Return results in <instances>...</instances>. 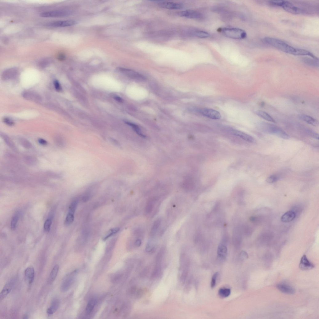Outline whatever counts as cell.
<instances>
[{"instance_id": "cell-1", "label": "cell", "mask_w": 319, "mask_h": 319, "mask_svg": "<svg viewBox=\"0 0 319 319\" xmlns=\"http://www.w3.org/2000/svg\"><path fill=\"white\" fill-rule=\"evenodd\" d=\"M264 41L266 44L271 46L281 51L295 56H308V51L303 49L294 48L284 41L275 38L266 37L264 38Z\"/></svg>"}, {"instance_id": "cell-2", "label": "cell", "mask_w": 319, "mask_h": 319, "mask_svg": "<svg viewBox=\"0 0 319 319\" xmlns=\"http://www.w3.org/2000/svg\"><path fill=\"white\" fill-rule=\"evenodd\" d=\"M258 129L264 133L273 134L285 139L289 138V136L280 128L265 122H261L258 125Z\"/></svg>"}, {"instance_id": "cell-3", "label": "cell", "mask_w": 319, "mask_h": 319, "mask_svg": "<svg viewBox=\"0 0 319 319\" xmlns=\"http://www.w3.org/2000/svg\"><path fill=\"white\" fill-rule=\"evenodd\" d=\"M269 3L273 6L281 7L287 12L293 14L306 13L305 10L287 1H271L269 2Z\"/></svg>"}, {"instance_id": "cell-4", "label": "cell", "mask_w": 319, "mask_h": 319, "mask_svg": "<svg viewBox=\"0 0 319 319\" xmlns=\"http://www.w3.org/2000/svg\"><path fill=\"white\" fill-rule=\"evenodd\" d=\"M218 30L225 37L233 39H244L247 36L246 32L239 28H220Z\"/></svg>"}, {"instance_id": "cell-5", "label": "cell", "mask_w": 319, "mask_h": 319, "mask_svg": "<svg viewBox=\"0 0 319 319\" xmlns=\"http://www.w3.org/2000/svg\"><path fill=\"white\" fill-rule=\"evenodd\" d=\"M184 33L189 37L205 38L209 37L210 35L208 32L196 29L189 28L184 30Z\"/></svg>"}, {"instance_id": "cell-6", "label": "cell", "mask_w": 319, "mask_h": 319, "mask_svg": "<svg viewBox=\"0 0 319 319\" xmlns=\"http://www.w3.org/2000/svg\"><path fill=\"white\" fill-rule=\"evenodd\" d=\"M77 273L76 271H73L64 278L61 287L62 291L66 292L70 289L74 280Z\"/></svg>"}, {"instance_id": "cell-7", "label": "cell", "mask_w": 319, "mask_h": 319, "mask_svg": "<svg viewBox=\"0 0 319 319\" xmlns=\"http://www.w3.org/2000/svg\"><path fill=\"white\" fill-rule=\"evenodd\" d=\"M179 15L182 17L197 20L203 19L204 18V15L201 13L191 10L181 11L179 12Z\"/></svg>"}, {"instance_id": "cell-8", "label": "cell", "mask_w": 319, "mask_h": 319, "mask_svg": "<svg viewBox=\"0 0 319 319\" xmlns=\"http://www.w3.org/2000/svg\"><path fill=\"white\" fill-rule=\"evenodd\" d=\"M77 23V22L75 20H69L50 22L46 23V26L53 27H63L74 25Z\"/></svg>"}, {"instance_id": "cell-9", "label": "cell", "mask_w": 319, "mask_h": 319, "mask_svg": "<svg viewBox=\"0 0 319 319\" xmlns=\"http://www.w3.org/2000/svg\"><path fill=\"white\" fill-rule=\"evenodd\" d=\"M70 12L66 10H57L43 12L40 14L44 18H56L65 16L69 15Z\"/></svg>"}, {"instance_id": "cell-10", "label": "cell", "mask_w": 319, "mask_h": 319, "mask_svg": "<svg viewBox=\"0 0 319 319\" xmlns=\"http://www.w3.org/2000/svg\"><path fill=\"white\" fill-rule=\"evenodd\" d=\"M199 112L203 116L213 119H219L221 118V115L218 111L208 108L200 109Z\"/></svg>"}, {"instance_id": "cell-11", "label": "cell", "mask_w": 319, "mask_h": 319, "mask_svg": "<svg viewBox=\"0 0 319 319\" xmlns=\"http://www.w3.org/2000/svg\"><path fill=\"white\" fill-rule=\"evenodd\" d=\"M156 2L159 7L164 9L177 10L181 9L183 7L182 5L177 3L163 1H158Z\"/></svg>"}, {"instance_id": "cell-12", "label": "cell", "mask_w": 319, "mask_h": 319, "mask_svg": "<svg viewBox=\"0 0 319 319\" xmlns=\"http://www.w3.org/2000/svg\"><path fill=\"white\" fill-rule=\"evenodd\" d=\"M119 70L122 72L125 73V74L134 79L140 81H145L146 80V78L144 76L135 71L122 68H119Z\"/></svg>"}, {"instance_id": "cell-13", "label": "cell", "mask_w": 319, "mask_h": 319, "mask_svg": "<svg viewBox=\"0 0 319 319\" xmlns=\"http://www.w3.org/2000/svg\"><path fill=\"white\" fill-rule=\"evenodd\" d=\"M313 264L310 261L305 255L302 257L299 264L300 269L303 271L309 270L314 267Z\"/></svg>"}, {"instance_id": "cell-14", "label": "cell", "mask_w": 319, "mask_h": 319, "mask_svg": "<svg viewBox=\"0 0 319 319\" xmlns=\"http://www.w3.org/2000/svg\"><path fill=\"white\" fill-rule=\"evenodd\" d=\"M22 96L28 100L35 102H39L42 101L40 96L37 93L32 91H25L22 93Z\"/></svg>"}, {"instance_id": "cell-15", "label": "cell", "mask_w": 319, "mask_h": 319, "mask_svg": "<svg viewBox=\"0 0 319 319\" xmlns=\"http://www.w3.org/2000/svg\"><path fill=\"white\" fill-rule=\"evenodd\" d=\"M277 288L280 291L284 293L292 294L296 292V289L291 285L285 283H281L276 285Z\"/></svg>"}, {"instance_id": "cell-16", "label": "cell", "mask_w": 319, "mask_h": 319, "mask_svg": "<svg viewBox=\"0 0 319 319\" xmlns=\"http://www.w3.org/2000/svg\"><path fill=\"white\" fill-rule=\"evenodd\" d=\"M230 131L233 135L249 142L254 143L256 142L255 139L253 137L248 134L235 130L231 129Z\"/></svg>"}, {"instance_id": "cell-17", "label": "cell", "mask_w": 319, "mask_h": 319, "mask_svg": "<svg viewBox=\"0 0 319 319\" xmlns=\"http://www.w3.org/2000/svg\"><path fill=\"white\" fill-rule=\"evenodd\" d=\"M18 71L15 68H12L5 70L2 73V79L7 81L14 78L17 75Z\"/></svg>"}, {"instance_id": "cell-18", "label": "cell", "mask_w": 319, "mask_h": 319, "mask_svg": "<svg viewBox=\"0 0 319 319\" xmlns=\"http://www.w3.org/2000/svg\"><path fill=\"white\" fill-rule=\"evenodd\" d=\"M14 285V281L11 279L8 281L5 285L0 294V300H3L8 296L11 291Z\"/></svg>"}, {"instance_id": "cell-19", "label": "cell", "mask_w": 319, "mask_h": 319, "mask_svg": "<svg viewBox=\"0 0 319 319\" xmlns=\"http://www.w3.org/2000/svg\"><path fill=\"white\" fill-rule=\"evenodd\" d=\"M35 277V271L33 266L27 268L24 272V277L26 281L29 284H32L33 282Z\"/></svg>"}, {"instance_id": "cell-20", "label": "cell", "mask_w": 319, "mask_h": 319, "mask_svg": "<svg viewBox=\"0 0 319 319\" xmlns=\"http://www.w3.org/2000/svg\"><path fill=\"white\" fill-rule=\"evenodd\" d=\"M227 248L224 244H220L218 247L217 251V257L218 259L221 261L225 260L227 256Z\"/></svg>"}, {"instance_id": "cell-21", "label": "cell", "mask_w": 319, "mask_h": 319, "mask_svg": "<svg viewBox=\"0 0 319 319\" xmlns=\"http://www.w3.org/2000/svg\"><path fill=\"white\" fill-rule=\"evenodd\" d=\"M60 305V301L57 298H55L52 301L51 305L47 310L48 315H51L55 313L58 309Z\"/></svg>"}, {"instance_id": "cell-22", "label": "cell", "mask_w": 319, "mask_h": 319, "mask_svg": "<svg viewBox=\"0 0 319 319\" xmlns=\"http://www.w3.org/2000/svg\"><path fill=\"white\" fill-rule=\"evenodd\" d=\"M296 217L295 212L292 211H288L285 213L281 217V221L284 223L291 222Z\"/></svg>"}, {"instance_id": "cell-23", "label": "cell", "mask_w": 319, "mask_h": 319, "mask_svg": "<svg viewBox=\"0 0 319 319\" xmlns=\"http://www.w3.org/2000/svg\"><path fill=\"white\" fill-rule=\"evenodd\" d=\"M1 136L5 143L10 148L15 152L17 151L18 150L15 144L8 136L3 133H1Z\"/></svg>"}, {"instance_id": "cell-24", "label": "cell", "mask_w": 319, "mask_h": 319, "mask_svg": "<svg viewBox=\"0 0 319 319\" xmlns=\"http://www.w3.org/2000/svg\"><path fill=\"white\" fill-rule=\"evenodd\" d=\"M162 273L161 264H156L151 276V279H154L159 278Z\"/></svg>"}, {"instance_id": "cell-25", "label": "cell", "mask_w": 319, "mask_h": 319, "mask_svg": "<svg viewBox=\"0 0 319 319\" xmlns=\"http://www.w3.org/2000/svg\"><path fill=\"white\" fill-rule=\"evenodd\" d=\"M161 218H158L153 223L150 232V235L152 237H154L157 234L161 226Z\"/></svg>"}, {"instance_id": "cell-26", "label": "cell", "mask_w": 319, "mask_h": 319, "mask_svg": "<svg viewBox=\"0 0 319 319\" xmlns=\"http://www.w3.org/2000/svg\"><path fill=\"white\" fill-rule=\"evenodd\" d=\"M300 118L302 120L311 125L316 126L318 125V121L310 116L302 114L300 116Z\"/></svg>"}, {"instance_id": "cell-27", "label": "cell", "mask_w": 319, "mask_h": 319, "mask_svg": "<svg viewBox=\"0 0 319 319\" xmlns=\"http://www.w3.org/2000/svg\"><path fill=\"white\" fill-rule=\"evenodd\" d=\"M59 269L58 265H55L53 268L48 279L49 283L51 284L54 281L57 276Z\"/></svg>"}, {"instance_id": "cell-28", "label": "cell", "mask_w": 319, "mask_h": 319, "mask_svg": "<svg viewBox=\"0 0 319 319\" xmlns=\"http://www.w3.org/2000/svg\"><path fill=\"white\" fill-rule=\"evenodd\" d=\"M157 200L156 198H150L148 201L146 203L145 211L147 214L150 213L152 212L155 202Z\"/></svg>"}, {"instance_id": "cell-29", "label": "cell", "mask_w": 319, "mask_h": 319, "mask_svg": "<svg viewBox=\"0 0 319 319\" xmlns=\"http://www.w3.org/2000/svg\"><path fill=\"white\" fill-rule=\"evenodd\" d=\"M166 253V248L162 247L157 254L156 257V264H161Z\"/></svg>"}, {"instance_id": "cell-30", "label": "cell", "mask_w": 319, "mask_h": 319, "mask_svg": "<svg viewBox=\"0 0 319 319\" xmlns=\"http://www.w3.org/2000/svg\"><path fill=\"white\" fill-rule=\"evenodd\" d=\"M256 113L259 116L266 121L273 122L274 123L276 122L273 118L265 111L258 110L256 111Z\"/></svg>"}, {"instance_id": "cell-31", "label": "cell", "mask_w": 319, "mask_h": 319, "mask_svg": "<svg viewBox=\"0 0 319 319\" xmlns=\"http://www.w3.org/2000/svg\"><path fill=\"white\" fill-rule=\"evenodd\" d=\"M156 250L155 243L153 241H149L146 245L145 250L146 253L150 254L154 253Z\"/></svg>"}, {"instance_id": "cell-32", "label": "cell", "mask_w": 319, "mask_h": 319, "mask_svg": "<svg viewBox=\"0 0 319 319\" xmlns=\"http://www.w3.org/2000/svg\"><path fill=\"white\" fill-rule=\"evenodd\" d=\"M23 160L26 164L30 165H34L38 163L37 159L34 157L31 156H24Z\"/></svg>"}, {"instance_id": "cell-33", "label": "cell", "mask_w": 319, "mask_h": 319, "mask_svg": "<svg viewBox=\"0 0 319 319\" xmlns=\"http://www.w3.org/2000/svg\"><path fill=\"white\" fill-rule=\"evenodd\" d=\"M97 302V300L95 299H92L89 301L86 308V311L87 314H89L92 312Z\"/></svg>"}, {"instance_id": "cell-34", "label": "cell", "mask_w": 319, "mask_h": 319, "mask_svg": "<svg viewBox=\"0 0 319 319\" xmlns=\"http://www.w3.org/2000/svg\"><path fill=\"white\" fill-rule=\"evenodd\" d=\"M18 140L19 143L23 148L27 149H30L32 148V143L26 139L20 138Z\"/></svg>"}, {"instance_id": "cell-35", "label": "cell", "mask_w": 319, "mask_h": 319, "mask_svg": "<svg viewBox=\"0 0 319 319\" xmlns=\"http://www.w3.org/2000/svg\"><path fill=\"white\" fill-rule=\"evenodd\" d=\"M54 140L56 145L59 148H62L64 147L65 145V140L61 136L59 135H55Z\"/></svg>"}, {"instance_id": "cell-36", "label": "cell", "mask_w": 319, "mask_h": 319, "mask_svg": "<svg viewBox=\"0 0 319 319\" xmlns=\"http://www.w3.org/2000/svg\"><path fill=\"white\" fill-rule=\"evenodd\" d=\"M231 292V290L229 288H221L218 291V294L221 297L225 298L229 296Z\"/></svg>"}, {"instance_id": "cell-37", "label": "cell", "mask_w": 319, "mask_h": 319, "mask_svg": "<svg viewBox=\"0 0 319 319\" xmlns=\"http://www.w3.org/2000/svg\"><path fill=\"white\" fill-rule=\"evenodd\" d=\"M126 122L127 124L131 126L133 128L134 131L139 136L144 138H146V136L142 133L140 129L138 126L130 122Z\"/></svg>"}, {"instance_id": "cell-38", "label": "cell", "mask_w": 319, "mask_h": 319, "mask_svg": "<svg viewBox=\"0 0 319 319\" xmlns=\"http://www.w3.org/2000/svg\"><path fill=\"white\" fill-rule=\"evenodd\" d=\"M119 230L120 229L118 228H113L110 229L104 236L103 238V240L105 241L109 238L117 233Z\"/></svg>"}, {"instance_id": "cell-39", "label": "cell", "mask_w": 319, "mask_h": 319, "mask_svg": "<svg viewBox=\"0 0 319 319\" xmlns=\"http://www.w3.org/2000/svg\"><path fill=\"white\" fill-rule=\"evenodd\" d=\"M74 214L69 213L67 214L65 220V224L66 225L71 224L74 220Z\"/></svg>"}, {"instance_id": "cell-40", "label": "cell", "mask_w": 319, "mask_h": 319, "mask_svg": "<svg viewBox=\"0 0 319 319\" xmlns=\"http://www.w3.org/2000/svg\"><path fill=\"white\" fill-rule=\"evenodd\" d=\"M304 61L307 64L314 67H318V61L314 59H305L304 60Z\"/></svg>"}, {"instance_id": "cell-41", "label": "cell", "mask_w": 319, "mask_h": 319, "mask_svg": "<svg viewBox=\"0 0 319 319\" xmlns=\"http://www.w3.org/2000/svg\"><path fill=\"white\" fill-rule=\"evenodd\" d=\"M150 269V266L146 267L140 273V277L143 278L146 277L149 274Z\"/></svg>"}, {"instance_id": "cell-42", "label": "cell", "mask_w": 319, "mask_h": 319, "mask_svg": "<svg viewBox=\"0 0 319 319\" xmlns=\"http://www.w3.org/2000/svg\"><path fill=\"white\" fill-rule=\"evenodd\" d=\"M279 179V177L275 175H273L269 177L266 180V181L268 183H272L277 181Z\"/></svg>"}, {"instance_id": "cell-43", "label": "cell", "mask_w": 319, "mask_h": 319, "mask_svg": "<svg viewBox=\"0 0 319 319\" xmlns=\"http://www.w3.org/2000/svg\"><path fill=\"white\" fill-rule=\"evenodd\" d=\"M52 224V221L51 219H47L44 225V229L46 232L50 231Z\"/></svg>"}, {"instance_id": "cell-44", "label": "cell", "mask_w": 319, "mask_h": 319, "mask_svg": "<svg viewBox=\"0 0 319 319\" xmlns=\"http://www.w3.org/2000/svg\"><path fill=\"white\" fill-rule=\"evenodd\" d=\"M77 204L78 203L76 201H73L71 203L69 207V213L74 214L76 209Z\"/></svg>"}, {"instance_id": "cell-45", "label": "cell", "mask_w": 319, "mask_h": 319, "mask_svg": "<svg viewBox=\"0 0 319 319\" xmlns=\"http://www.w3.org/2000/svg\"><path fill=\"white\" fill-rule=\"evenodd\" d=\"M145 292V290L142 288L137 289L136 293V297L138 299L141 298L144 296Z\"/></svg>"}, {"instance_id": "cell-46", "label": "cell", "mask_w": 319, "mask_h": 319, "mask_svg": "<svg viewBox=\"0 0 319 319\" xmlns=\"http://www.w3.org/2000/svg\"><path fill=\"white\" fill-rule=\"evenodd\" d=\"M18 220V217L17 216H14L13 217L11 224V227L12 230H14L15 229Z\"/></svg>"}, {"instance_id": "cell-47", "label": "cell", "mask_w": 319, "mask_h": 319, "mask_svg": "<svg viewBox=\"0 0 319 319\" xmlns=\"http://www.w3.org/2000/svg\"><path fill=\"white\" fill-rule=\"evenodd\" d=\"M218 275V273H216L213 276L211 284V286L212 288H213L216 285V279Z\"/></svg>"}, {"instance_id": "cell-48", "label": "cell", "mask_w": 319, "mask_h": 319, "mask_svg": "<svg viewBox=\"0 0 319 319\" xmlns=\"http://www.w3.org/2000/svg\"><path fill=\"white\" fill-rule=\"evenodd\" d=\"M3 121L6 124L10 126H13L14 124L13 121L8 118H4Z\"/></svg>"}, {"instance_id": "cell-49", "label": "cell", "mask_w": 319, "mask_h": 319, "mask_svg": "<svg viewBox=\"0 0 319 319\" xmlns=\"http://www.w3.org/2000/svg\"><path fill=\"white\" fill-rule=\"evenodd\" d=\"M54 86L56 90L58 91H60L61 90V86L59 82L57 80L54 82Z\"/></svg>"}, {"instance_id": "cell-50", "label": "cell", "mask_w": 319, "mask_h": 319, "mask_svg": "<svg viewBox=\"0 0 319 319\" xmlns=\"http://www.w3.org/2000/svg\"><path fill=\"white\" fill-rule=\"evenodd\" d=\"M240 256L242 259H247L249 257L247 253L244 251H242L241 253Z\"/></svg>"}, {"instance_id": "cell-51", "label": "cell", "mask_w": 319, "mask_h": 319, "mask_svg": "<svg viewBox=\"0 0 319 319\" xmlns=\"http://www.w3.org/2000/svg\"><path fill=\"white\" fill-rule=\"evenodd\" d=\"M38 143L42 146H46L47 145V142L45 139L42 138H39L38 140Z\"/></svg>"}, {"instance_id": "cell-52", "label": "cell", "mask_w": 319, "mask_h": 319, "mask_svg": "<svg viewBox=\"0 0 319 319\" xmlns=\"http://www.w3.org/2000/svg\"><path fill=\"white\" fill-rule=\"evenodd\" d=\"M134 244L135 246L137 247H139L142 245V241L141 239H138L135 241Z\"/></svg>"}, {"instance_id": "cell-53", "label": "cell", "mask_w": 319, "mask_h": 319, "mask_svg": "<svg viewBox=\"0 0 319 319\" xmlns=\"http://www.w3.org/2000/svg\"><path fill=\"white\" fill-rule=\"evenodd\" d=\"M48 175L51 177L55 178H58L60 177L58 174H56V173H53V172L49 173H48Z\"/></svg>"}, {"instance_id": "cell-54", "label": "cell", "mask_w": 319, "mask_h": 319, "mask_svg": "<svg viewBox=\"0 0 319 319\" xmlns=\"http://www.w3.org/2000/svg\"><path fill=\"white\" fill-rule=\"evenodd\" d=\"M114 98L116 101L119 102H123V100H122L121 98L119 96H115L114 97Z\"/></svg>"}, {"instance_id": "cell-55", "label": "cell", "mask_w": 319, "mask_h": 319, "mask_svg": "<svg viewBox=\"0 0 319 319\" xmlns=\"http://www.w3.org/2000/svg\"><path fill=\"white\" fill-rule=\"evenodd\" d=\"M65 57L62 54H60L58 57V59L60 60H63L65 59Z\"/></svg>"}, {"instance_id": "cell-56", "label": "cell", "mask_w": 319, "mask_h": 319, "mask_svg": "<svg viewBox=\"0 0 319 319\" xmlns=\"http://www.w3.org/2000/svg\"><path fill=\"white\" fill-rule=\"evenodd\" d=\"M23 318H24V319H27V318H28V315H27V314H26V315H24V316H23Z\"/></svg>"}]
</instances>
